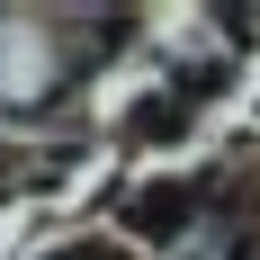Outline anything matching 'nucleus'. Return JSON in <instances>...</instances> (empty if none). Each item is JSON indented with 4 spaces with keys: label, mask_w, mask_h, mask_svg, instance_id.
Segmentation results:
<instances>
[{
    "label": "nucleus",
    "mask_w": 260,
    "mask_h": 260,
    "mask_svg": "<svg viewBox=\"0 0 260 260\" xmlns=\"http://www.w3.org/2000/svg\"><path fill=\"white\" fill-rule=\"evenodd\" d=\"M188 207H198L188 188H153V198H135V224H144V234H180Z\"/></svg>",
    "instance_id": "1"
}]
</instances>
